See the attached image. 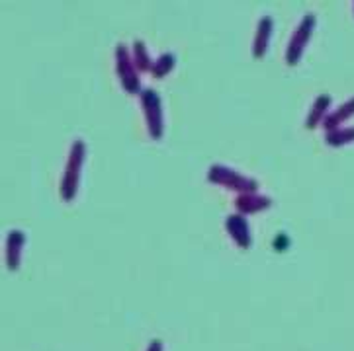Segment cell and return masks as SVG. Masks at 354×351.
<instances>
[{"label":"cell","mask_w":354,"mask_h":351,"mask_svg":"<svg viewBox=\"0 0 354 351\" xmlns=\"http://www.w3.org/2000/svg\"><path fill=\"white\" fill-rule=\"evenodd\" d=\"M86 154V145L82 141H75L73 147H71L69 162H67V170L61 181V195L65 201H71L77 193L79 188V178H80V166H82V160Z\"/></svg>","instance_id":"cell-1"},{"label":"cell","mask_w":354,"mask_h":351,"mask_svg":"<svg viewBox=\"0 0 354 351\" xmlns=\"http://www.w3.org/2000/svg\"><path fill=\"white\" fill-rule=\"evenodd\" d=\"M313 28H315V16L313 14H306L301 18V22L296 28V32L290 39V46H288V53H286V61L290 67H294L299 63V59L304 55V49L308 46L309 37L313 34Z\"/></svg>","instance_id":"cell-2"},{"label":"cell","mask_w":354,"mask_h":351,"mask_svg":"<svg viewBox=\"0 0 354 351\" xmlns=\"http://www.w3.org/2000/svg\"><path fill=\"white\" fill-rule=\"evenodd\" d=\"M207 178L214 181V183H221V185H225L227 190H235V192L254 193L257 192V188H259L257 180L245 178V176H241L237 172L225 168V166H212Z\"/></svg>","instance_id":"cell-3"},{"label":"cell","mask_w":354,"mask_h":351,"mask_svg":"<svg viewBox=\"0 0 354 351\" xmlns=\"http://www.w3.org/2000/svg\"><path fill=\"white\" fill-rule=\"evenodd\" d=\"M141 103H143V112L147 117L149 133L153 139L162 137V112H160L159 94L153 90H145L141 94Z\"/></svg>","instance_id":"cell-4"},{"label":"cell","mask_w":354,"mask_h":351,"mask_svg":"<svg viewBox=\"0 0 354 351\" xmlns=\"http://www.w3.org/2000/svg\"><path fill=\"white\" fill-rule=\"evenodd\" d=\"M115 59H118V74L120 80L124 84V88L131 94H138L139 92V79L138 72H136V63H131V57L127 53V49L124 46L115 47Z\"/></svg>","instance_id":"cell-5"},{"label":"cell","mask_w":354,"mask_h":351,"mask_svg":"<svg viewBox=\"0 0 354 351\" xmlns=\"http://www.w3.org/2000/svg\"><path fill=\"white\" fill-rule=\"evenodd\" d=\"M227 230L231 238L239 244L241 248H249L251 246V232H249V225L247 221L239 215H231L227 219Z\"/></svg>","instance_id":"cell-6"},{"label":"cell","mask_w":354,"mask_h":351,"mask_svg":"<svg viewBox=\"0 0 354 351\" xmlns=\"http://www.w3.org/2000/svg\"><path fill=\"white\" fill-rule=\"evenodd\" d=\"M235 205H237V211L251 215V213H259L263 209H268L272 201L264 195H257V193H241Z\"/></svg>","instance_id":"cell-7"},{"label":"cell","mask_w":354,"mask_h":351,"mask_svg":"<svg viewBox=\"0 0 354 351\" xmlns=\"http://www.w3.org/2000/svg\"><path fill=\"white\" fill-rule=\"evenodd\" d=\"M24 237L22 230H12L6 240V261H8V270H18L20 265V252L24 246Z\"/></svg>","instance_id":"cell-8"},{"label":"cell","mask_w":354,"mask_h":351,"mask_svg":"<svg viewBox=\"0 0 354 351\" xmlns=\"http://www.w3.org/2000/svg\"><path fill=\"white\" fill-rule=\"evenodd\" d=\"M270 34H272V18L264 16L259 22V30H257V37H254V47H252L254 57H263L264 53H266V47H268V41H270Z\"/></svg>","instance_id":"cell-9"},{"label":"cell","mask_w":354,"mask_h":351,"mask_svg":"<svg viewBox=\"0 0 354 351\" xmlns=\"http://www.w3.org/2000/svg\"><path fill=\"white\" fill-rule=\"evenodd\" d=\"M329 106H331V96H327V94L317 96V100L311 106V112H309L308 115L306 127H308V129H313V127H317L321 121H325V114H327Z\"/></svg>","instance_id":"cell-10"},{"label":"cell","mask_w":354,"mask_h":351,"mask_svg":"<svg viewBox=\"0 0 354 351\" xmlns=\"http://www.w3.org/2000/svg\"><path fill=\"white\" fill-rule=\"evenodd\" d=\"M353 115H354V98H351V100L344 103V106H341L337 112H333L331 115H327V117H325V121H323V125H325V129H327V131H335V129H339V125L343 123V121H346L348 117H353Z\"/></svg>","instance_id":"cell-11"},{"label":"cell","mask_w":354,"mask_h":351,"mask_svg":"<svg viewBox=\"0 0 354 351\" xmlns=\"http://www.w3.org/2000/svg\"><path fill=\"white\" fill-rule=\"evenodd\" d=\"M354 141V127H344V129H335L327 131V143L331 147H343Z\"/></svg>","instance_id":"cell-12"},{"label":"cell","mask_w":354,"mask_h":351,"mask_svg":"<svg viewBox=\"0 0 354 351\" xmlns=\"http://www.w3.org/2000/svg\"><path fill=\"white\" fill-rule=\"evenodd\" d=\"M174 67V55L171 53H165V55H160L157 59V63L153 65V77H157V79H162L165 74H169L171 72V68Z\"/></svg>","instance_id":"cell-13"},{"label":"cell","mask_w":354,"mask_h":351,"mask_svg":"<svg viewBox=\"0 0 354 351\" xmlns=\"http://www.w3.org/2000/svg\"><path fill=\"white\" fill-rule=\"evenodd\" d=\"M133 51H136V67L139 70H149L151 67V59H149L147 53V47L143 41H136V46H133Z\"/></svg>","instance_id":"cell-14"},{"label":"cell","mask_w":354,"mask_h":351,"mask_svg":"<svg viewBox=\"0 0 354 351\" xmlns=\"http://www.w3.org/2000/svg\"><path fill=\"white\" fill-rule=\"evenodd\" d=\"M147 351H162V343L159 340H153L149 343Z\"/></svg>","instance_id":"cell-15"},{"label":"cell","mask_w":354,"mask_h":351,"mask_svg":"<svg viewBox=\"0 0 354 351\" xmlns=\"http://www.w3.org/2000/svg\"><path fill=\"white\" fill-rule=\"evenodd\" d=\"M274 244H276V250H280V248L286 250V244H288V238H286V237L276 238V242H274Z\"/></svg>","instance_id":"cell-16"}]
</instances>
